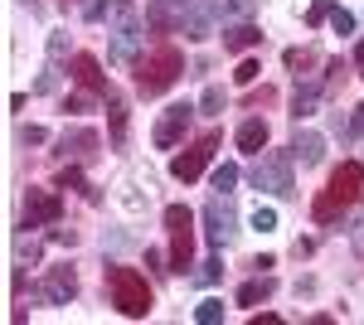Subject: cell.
I'll use <instances>...</instances> for the list:
<instances>
[{"instance_id": "obj_1", "label": "cell", "mask_w": 364, "mask_h": 325, "mask_svg": "<svg viewBox=\"0 0 364 325\" xmlns=\"http://www.w3.org/2000/svg\"><path fill=\"white\" fill-rule=\"evenodd\" d=\"M360 185H364V165H360V161H345L336 175H331V185L316 194L311 218H316V223H336V218L345 214L355 199H360Z\"/></svg>"}, {"instance_id": "obj_2", "label": "cell", "mask_w": 364, "mask_h": 325, "mask_svg": "<svg viewBox=\"0 0 364 325\" xmlns=\"http://www.w3.org/2000/svg\"><path fill=\"white\" fill-rule=\"evenodd\" d=\"M185 73V54L175 49V44H161L156 54H146L136 63V87L141 97H161L166 87H175V78Z\"/></svg>"}, {"instance_id": "obj_3", "label": "cell", "mask_w": 364, "mask_h": 325, "mask_svg": "<svg viewBox=\"0 0 364 325\" xmlns=\"http://www.w3.org/2000/svg\"><path fill=\"white\" fill-rule=\"evenodd\" d=\"M107 292H112V306L132 321H141L151 311V287L136 267H107Z\"/></svg>"}, {"instance_id": "obj_4", "label": "cell", "mask_w": 364, "mask_h": 325, "mask_svg": "<svg viewBox=\"0 0 364 325\" xmlns=\"http://www.w3.org/2000/svg\"><path fill=\"white\" fill-rule=\"evenodd\" d=\"M166 228H170V272H190L195 267V214L185 204H170Z\"/></svg>"}, {"instance_id": "obj_5", "label": "cell", "mask_w": 364, "mask_h": 325, "mask_svg": "<svg viewBox=\"0 0 364 325\" xmlns=\"http://www.w3.org/2000/svg\"><path fill=\"white\" fill-rule=\"evenodd\" d=\"M141 15H136V5L132 0H117L112 5V49L107 54L117 58V63H132V58L141 54Z\"/></svg>"}, {"instance_id": "obj_6", "label": "cell", "mask_w": 364, "mask_h": 325, "mask_svg": "<svg viewBox=\"0 0 364 325\" xmlns=\"http://www.w3.org/2000/svg\"><path fill=\"white\" fill-rule=\"evenodd\" d=\"M214 151H219V132H204L199 141H190V146L170 161V175H175V180H185V185H190V180H199Z\"/></svg>"}, {"instance_id": "obj_7", "label": "cell", "mask_w": 364, "mask_h": 325, "mask_svg": "<svg viewBox=\"0 0 364 325\" xmlns=\"http://www.w3.org/2000/svg\"><path fill=\"white\" fill-rule=\"evenodd\" d=\"M252 185L277 194V199H287V194H291V156H282V151L262 156V161L252 165Z\"/></svg>"}, {"instance_id": "obj_8", "label": "cell", "mask_w": 364, "mask_h": 325, "mask_svg": "<svg viewBox=\"0 0 364 325\" xmlns=\"http://www.w3.org/2000/svg\"><path fill=\"white\" fill-rule=\"evenodd\" d=\"M233 223H238V214H233L228 194H224V199H209V204H204V233H209V247H214V252H219V247L233 238Z\"/></svg>"}, {"instance_id": "obj_9", "label": "cell", "mask_w": 364, "mask_h": 325, "mask_svg": "<svg viewBox=\"0 0 364 325\" xmlns=\"http://www.w3.org/2000/svg\"><path fill=\"white\" fill-rule=\"evenodd\" d=\"M34 297L44 301V306H68V301L78 297V272L73 267H49V277L39 282Z\"/></svg>"}, {"instance_id": "obj_10", "label": "cell", "mask_w": 364, "mask_h": 325, "mask_svg": "<svg viewBox=\"0 0 364 325\" xmlns=\"http://www.w3.org/2000/svg\"><path fill=\"white\" fill-rule=\"evenodd\" d=\"M190 122H195V107H190V102H175V107H166V117L156 122V146H161V151L180 146V136L190 132Z\"/></svg>"}, {"instance_id": "obj_11", "label": "cell", "mask_w": 364, "mask_h": 325, "mask_svg": "<svg viewBox=\"0 0 364 325\" xmlns=\"http://www.w3.org/2000/svg\"><path fill=\"white\" fill-rule=\"evenodd\" d=\"M63 214V199L54 190H29L25 194V228H39V223H58Z\"/></svg>"}, {"instance_id": "obj_12", "label": "cell", "mask_w": 364, "mask_h": 325, "mask_svg": "<svg viewBox=\"0 0 364 325\" xmlns=\"http://www.w3.org/2000/svg\"><path fill=\"white\" fill-rule=\"evenodd\" d=\"M214 15H219V0H195L190 10H185V39H204L209 25H214Z\"/></svg>"}, {"instance_id": "obj_13", "label": "cell", "mask_w": 364, "mask_h": 325, "mask_svg": "<svg viewBox=\"0 0 364 325\" xmlns=\"http://www.w3.org/2000/svg\"><path fill=\"white\" fill-rule=\"evenodd\" d=\"M73 78L83 82L87 92H97V97H107V92H112V87H107V78H102V63H97L92 54H78V58H73Z\"/></svg>"}, {"instance_id": "obj_14", "label": "cell", "mask_w": 364, "mask_h": 325, "mask_svg": "<svg viewBox=\"0 0 364 325\" xmlns=\"http://www.w3.org/2000/svg\"><path fill=\"white\" fill-rule=\"evenodd\" d=\"M185 5H190V0H151V25L156 29L185 25Z\"/></svg>"}, {"instance_id": "obj_15", "label": "cell", "mask_w": 364, "mask_h": 325, "mask_svg": "<svg viewBox=\"0 0 364 325\" xmlns=\"http://www.w3.org/2000/svg\"><path fill=\"white\" fill-rule=\"evenodd\" d=\"M58 151H73V156H92V151H97V132H92V127H73V132L58 136Z\"/></svg>"}, {"instance_id": "obj_16", "label": "cell", "mask_w": 364, "mask_h": 325, "mask_svg": "<svg viewBox=\"0 0 364 325\" xmlns=\"http://www.w3.org/2000/svg\"><path fill=\"white\" fill-rule=\"evenodd\" d=\"M291 151L301 156V165H321V156H326V141H321L316 132H301V127H296V136H291Z\"/></svg>"}, {"instance_id": "obj_17", "label": "cell", "mask_w": 364, "mask_h": 325, "mask_svg": "<svg viewBox=\"0 0 364 325\" xmlns=\"http://www.w3.org/2000/svg\"><path fill=\"white\" fill-rule=\"evenodd\" d=\"M252 44H262V29H257V25L224 29V49H233V54H243V49H252Z\"/></svg>"}, {"instance_id": "obj_18", "label": "cell", "mask_w": 364, "mask_h": 325, "mask_svg": "<svg viewBox=\"0 0 364 325\" xmlns=\"http://www.w3.org/2000/svg\"><path fill=\"white\" fill-rule=\"evenodd\" d=\"M102 102H107V122H112V146H122L127 141V102H122V92H107Z\"/></svg>"}, {"instance_id": "obj_19", "label": "cell", "mask_w": 364, "mask_h": 325, "mask_svg": "<svg viewBox=\"0 0 364 325\" xmlns=\"http://www.w3.org/2000/svg\"><path fill=\"white\" fill-rule=\"evenodd\" d=\"M272 292H277V282H272V277H257V282H243V287H238V306H257V301H267Z\"/></svg>"}, {"instance_id": "obj_20", "label": "cell", "mask_w": 364, "mask_h": 325, "mask_svg": "<svg viewBox=\"0 0 364 325\" xmlns=\"http://www.w3.org/2000/svg\"><path fill=\"white\" fill-rule=\"evenodd\" d=\"M316 102H321V82L296 87V92H291V117H296V122H301V117H311V112H316Z\"/></svg>"}, {"instance_id": "obj_21", "label": "cell", "mask_w": 364, "mask_h": 325, "mask_svg": "<svg viewBox=\"0 0 364 325\" xmlns=\"http://www.w3.org/2000/svg\"><path fill=\"white\" fill-rule=\"evenodd\" d=\"M262 146H267V122H243L238 127V151H257L262 156Z\"/></svg>"}, {"instance_id": "obj_22", "label": "cell", "mask_w": 364, "mask_h": 325, "mask_svg": "<svg viewBox=\"0 0 364 325\" xmlns=\"http://www.w3.org/2000/svg\"><path fill=\"white\" fill-rule=\"evenodd\" d=\"M58 190H83L87 199H97V190H92V185H87V180H83V170H73V165H68V170H63V175H58Z\"/></svg>"}, {"instance_id": "obj_23", "label": "cell", "mask_w": 364, "mask_h": 325, "mask_svg": "<svg viewBox=\"0 0 364 325\" xmlns=\"http://www.w3.org/2000/svg\"><path fill=\"white\" fill-rule=\"evenodd\" d=\"M195 321H199V325L224 321V301H214V297H209V301H199V306H195Z\"/></svg>"}, {"instance_id": "obj_24", "label": "cell", "mask_w": 364, "mask_h": 325, "mask_svg": "<svg viewBox=\"0 0 364 325\" xmlns=\"http://www.w3.org/2000/svg\"><path fill=\"white\" fill-rule=\"evenodd\" d=\"M252 228H257V233H272V228H277V209H262V204H257V209H252Z\"/></svg>"}, {"instance_id": "obj_25", "label": "cell", "mask_w": 364, "mask_h": 325, "mask_svg": "<svg viewBox=\"0 0 364 325\" xmlns=\"http://www.w3.org/2000/svg\"><path fill=\"white\" fill-rule=\"evenodd\" d=\"M233 185H238V165H219V170H214V190H233Z\"/></svg>"}, {"instance_id": "obj_26", "label": "cell", "mask_w": 364, "mask_h": 325, "mask_svg": "<svg viewBox=\"0 0 364 325\" xmlns=\"http://www.w3.org/2000/svg\"><path fill=\"white\" fill-rule=\"evenodd\" d=\"M331 29L336 34H355V15L350 10H331Z\"/></svg>"}, {"instance_id": "obj_27", "label": "cell", "mask_w": 364, "mask_h": 325, "mask_svg": "<svg viewBox=\"0 0 364 325\" xmlns=\"http://www.w3.org/2000/svg\"><path fill=\"white\" fill-rule=\"evenodd\" d=\"M224 107V92L219 87H204V97H199V112H219Z\"/></svg>"}, {"instance_id": "obj_28", "label": "cell", "mask_w": 364, "mask_h": 325, "mask_svg": "<svg viewBox=\"0 0 364 325\" xmlns=\"http://www.w3.org/2000/svg\"><path fill=\"white\" fill-rule=\"evenodd\" d=\"M107 5H117V0H83V20H102Z\"/></svg>"}, {"instance_id": "obj_29", "label": "cell", "mask_w": 364, "mask_h": 325, "mask_svg": "<svg viewBox=\"0 0 364 325\" xmlns=\"http://www.w3.org/2000/svg\"><path fill=\"white\" fill-rule=\"evenodd\" d=\"M219 272H224V262H219V257H209V262H204V267H199L195 277L204 282V287H209V282H219Z\"/></svg>"}, {"instance_id": "obj_30", "label": "cell", "mask_w": 364, "mask_h": 325, "mask_svg": "<svg viewBox=\"0 0 364 325\" xmlns=\"http://www.w3.org/2000/svg\"><path fill=\"white\" fill-rule=\"evenodd\" d=\"M20 141H25V146H44V141H49V132H44V127H25V132H20Z\"/></svg>"}, {"instance_id": "obj_31", "label": "cell", "mask_w": 364, "mask_h": 325, "mask_svg": "<svg viewBox=\"0 0 364 325\" xmlns=\"http://www.w3.org/2000/svg\"><path fill=\"white\" fill-rule=\"evenodd\" d=\"M326 15H331V0H316V5L306 10V25H321Z\"/></svg>"}, {"instance_id": "obj_32", "label": "cell", "mask_w": 364, "mask_h": 325, "mask_svg": "<svg viewBox=\"0 0 364 325\" xmlns=\"http://www.w3.org/2000/svg\"><path fill=\"white\" fill-rule=\"evenodd\" d=\"M257 73H262V68H257V63H252V58H243V63H238V73H233V78H238V82H252V78H257Z\"/></svg>"}, {"instance_id": "obj_33", "label": "cell", "mask_w": 364, "mask_h": 325, "mask_svg": "<svg viewBox=\"0 0 364 325\" xmlns=\"http://www.w3.org/2000/svg\"><path fill=\"white\" fill-rule=\"evenodd\" d=\"M92 97H97V92H92ZM92 97L78 92V97H68V102H63V112H87V107H92Z\"/></svg>"}, {"instance_id": "obj_34", "label": "cell", "mask_w": 364, "mask_h": 325, "mask_svg": "<svg viewBox=\"0 0 364 325\" xmlns=\"http://www.w3.org/2000/svg\"><path fill=\"white\" fill-rule=\"evenodd\" d=\"M63 49H68V39H63V34H54V39H49V58L58 63V58H63Z\"/></svg>"}, {"instance_id": "obj_35", "label": "cell", "mask_w": 364, "mask_h": 325, "mask_svg": "<svg viewBox=\"0 0 364 325\" xmlns=\"http://www.w3.org/2000/svg\"><path fill=\"white\" fill-rule=\"evenodd\" d=\"M228 15H238V20L252 15V0H228Z\"/></svg>"}, {"instance_id": "obj_36", "label": "cell", "mask_w": 364, "mask_h": 325, "mask_svg": "<svg viewBox=\"0 0 364 325\" xmlns=\"http://www.w3.org/2000/svg\"><path fill=\"white\" fill-rule=\"evenodd\" d=\"M350 136H364V102L355 107V117H350Z\"/></svg>"}, {"instance_id": "obj_37", "label": "cell", "mask_w": 364, "mask_h": 325, "mask_svg": "<svg viewBox=\"0 0 364 325\" xmlns=\"http://www.w3.org/2000/svg\"><path fill=\"white\" fill-rule=\"evenodd\" d=\"M355 68H360V78H364V39H360V49H355Z\"/></svg>"}]
</instances>
